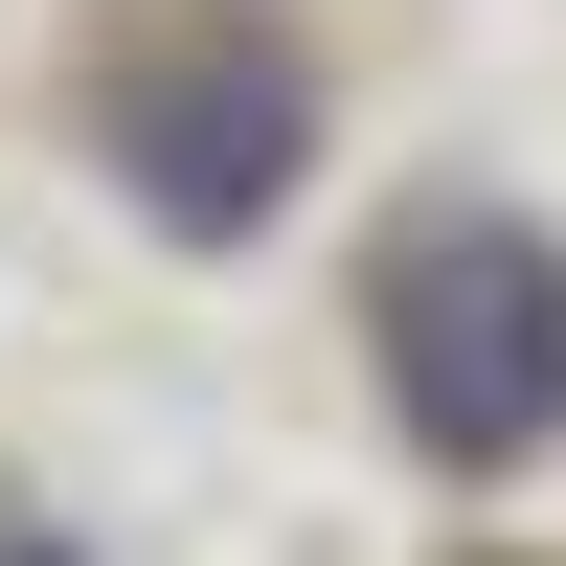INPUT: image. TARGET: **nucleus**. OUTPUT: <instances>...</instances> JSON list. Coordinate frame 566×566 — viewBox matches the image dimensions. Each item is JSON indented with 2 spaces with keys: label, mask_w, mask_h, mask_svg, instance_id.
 I'll use <instances>...</instances> for the list:
<instances>
[{
  "label": "nucleus",
  "mask_w": 566,
  "mask_h": 566,
  "mask_svg": "<svg viewBox=\"0 0 566 566\" xmlns=\"http://www.w3.org/2000/svg\"><path fill=\"white\" fill-rule=\"evenodd\" d=\"M295 181H317V45L295 23H181L114 69V205L159 250H250Z\"/></svg>",
  "instance_id": "obj_2"
},
{
  "label": "nucleus",
  "mask_w": 566,
  "mask_h": 566,
  "mask_svg": "<svg viewBox=\"0 0 566 566\" xmlns=\"http://www.w3.org/2000/svg\"><path fill=\"white\" fill-rule=\"evenodd\" d=\"M363 363H386V431L431 476H544L566 453V227L544 205H408L363 250Z\"/></svg>",
  "instance_id": "obj_1"
}]
</instances>
